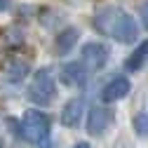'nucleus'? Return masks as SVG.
I'll use <instances>...</instances> for the list:
<instances>
[{
    "instance_id": "obj_8",
    "label": "nucleus",
    "mask_w": 148,
    "mask_h": 148,
    "mask_svg": "<svg viewBox=\"0 0 148 148\" xmlns=\"http://www.w3.org/2000/svg\"><path fill=\"white\" fill-rule=\"evenodd\" d=\"M82 115H85V99L75 97V99L66 101V106L61 108V125L73 129L82 122Z\"/></svg>"
},
{
    "instance_id": "obj_4",
    "label": "nucleus",
    "mask_w": 148,
    "mask_h": 148,
    "mask_svg": "<svg viewBox=\"0 0 148 148\" xmlns=\"http://www.w3.org/2000/svg\"><path fill=\"white\" fill-rule=\"evenodd\" d=\"M80 61L85 64V68L89 73H99L108 61V49L101 42H87V45H82V59Z\"/></svg>"
},
{
    "instance_id": "obj_12",
    "label": "nucleus",
    "mask_w": 148,
    "mask_h": 148,
    "mask_svg": "<svg viewBox=\"0 0 148 148\" xmlns=\"http://www.w3.org/2000/svg\"><path fill=\"white\" fill-rule=\"evenodd\" d=\"M132 127H134V134L139 139H148V113H136L134 120H132Z\"/></svg>"
},
{
    "instance_id": "obj_14",
    "label": "nucleus",
    "mask_w": 148,
    "mask_h": 148,
    "mask_svg": "<svg viewBox=\"0 0 148 148\" xmlns=\"http://www.w3.org/2000/svg\"><path fill=\"white\" fill-rule=\"evenodd\" d=\"M38 148H57V143H54L52 139H45V141H40V143H38Z\"/></svg>"
},
{
    "instance_id": "obj_15",
    "label": "nucleus",
    "mask_w": 148,
    "mask_h": 148,
    "mask_svg": "<svg viewBox=\"0 0 148 148\" xmlns=\"http://www.w3.org/2000/svg\"><path fill=\"white\" fill-rule=\"evenodd\" d=\"M73 148H92V146H89V143H87V141H78V143H75V146H73Z\"/></svg>"
},
{
    "instance_id": "obj_2",
    "label": "nucleus",
    "mask_w": 148,
    "mask_h": 148,
    "mask_svg": "<svg viewBox=\"0 0 148 148\" xmlns=\"http://www.w3.org/2000/svg\"><path fill=\"white\" fill-rule=\"evenodd\" d=\"M19 134L26 143L38 146L52 134V118L40 108H28L19 120Z\"/></svg>"
},
{
    "instance_id": "obj_7",
    "label": "nucleus",
    "mask_w": 148,
    "mask_h": 148,
    "mask_svg": "<svg viewBox=\"0 0 148 148\" xmlns=\"http://www.w3.org/2000/svg\"><path fill=\"white\" fill-rule=\"evenodd\" d=\"M87 75H89V71L85 68L82 61H68V64H64L61 71H59V80H61L64 85H68V87L82 85Z\"/></svg>"
},
{
    "instance_id": "obj_11",
    "label": "nucleus",
    "mask_w": 148,
    "mask_h": 148,
    "mask_svg": "<svg viewBox=\"0 0 148 148\" xmlns=\"http://www.w3.org/2000/svg\"><path fill=\"white\" fill-rule=\"evenodd\" d=\"M28 64L24 61V59H14L10 66H7V71H5V78L10 80V82H21L26 75H28Z\"/></svg>"
},
{
    "instance_id": "obj_9",
    "label": "nucleus",
    "mask_w": 148,
    "mask_h": 148,
    "mask_svg": "<svg viewBox=\"0 0 148 148\" xmlns=\"http://www.w3.org/2000/svg\"><path fill=\"white\" fill-rule=\"evenodd\" d=\"M78 38H80V31L78 28H64L57 33V38H54V54H59V57H64V54H68L73 47L78 45Z\"/></svg>"
},
{
    "instance_id": "obj_1",
    "label": "nucleus",
    "mask_w": 148,
    "mask_h": 148,
    "mask_svg": "<svg viewBox=\"0 0 148 148\" xmlns=\"http://www.w3.org/2000/svg\"><path fill=\"white\" fill-rule=\"evenodd\" d=\"M94 28L120 45H132L139 38V26L134 16L118 5H103L94 14Z\"/></svg>"
},
{
    "instance_id": "obj_5",
    "label": "nucleus",
    "mask_w": 148,
    "mask_h": 148,
    "mask_svg": "<svg viewBox=\"0 0 148 148\" xmlns=\"http://www.w3.org/2000/svg\"><path fill=\"white\" fill-rule=\"evenodd\" d=\"M110 122V113L103 103H94L89 110H87V134L89 136H101L106 132V127Z\"/></svg>"
},
{
    "instance_id": "obj_6",
    "label": "nucleus",
    "mask_w": 148,
    "mask_h": 148,
    "mask_svg": "<svg viewBox=\"0 0 148 148\" xmlns=\"http://www.w3.org/2000/svg\"><path fill=\"white\" fill-rule=\"evenodd\" d=\"M132 89V82H129L127 75H115L113 80H108L101 89V101L103 103H113V101H120L129 94Z\"/></svg>"
},
{
    "instance_id": "obj_16",
    "label": "nucleus",
    "mask_w": 148,
    "mask_h": 148,
    "mask_svg": "<svg viewBox=\"0 0 148 148\" xmlns=\"http://www.w3.org/2000/svg\"><path fill=\"white\" fill-rule=\"evenodd\" d=\"M0 148H5V139H0Z\"/></svg>"
},
{
    "instance_id": "obj_13",
    "label": "nucleus",
    "mask_w": 148,
    "mask_h": 148,
    "mask_svg": "<svg viewBox=\"0 0 148 148\" xmlns=\"http://www.w3.org/2000/svg\"><path fill=\"white\" fill-rule=\"evenodd\" d=\"M139 14H141V24H143V28L148 31V3H143V5H141Z\"/></svg>"
},
{
    "instance_id": "obj_10",
    "label": "nucleus",
    "mask_w": 148,
    "mask_h": 148,
    "mask_svg": "<svg viewBox=\"0 0 148 148\" xmlns=\"http://www.w3.org/2000/svg\"><path fill=\"white\" fill-rule=\"evenodd\" d=\"M146 64H148V38H146L134 52H129V57L125 59V71L136 73V71H141Z\"/></svg>"
},
{
    "instance_id": "obj_3",
    "label": "nucleus",
    "mask_w": 148,
    "mask_h": 148,
    "mask_svg": "<svg viewBox=\"0 0 148 148\" xmlns=\"http://www.w3.org/2000/svg\"><path fill=\"white\" fill-rule=\"evenodd\" d=\"M26 99L35 106H49L57 99V78L49 66H42L33 73L31 85L26 89Z\"/></svg>"
}]
</instances>
